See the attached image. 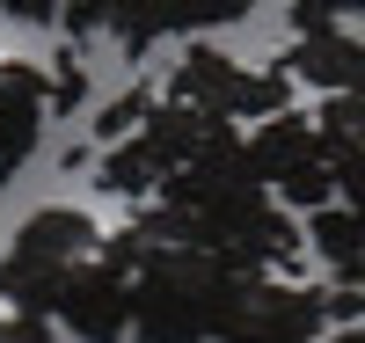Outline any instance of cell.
I'll use <instances>...</instances> for the list:
<instances>
[{
    "label": "cell",
    "mask_w": 365,
    "mask_h": 343,
    "mask_svg": "<svg viewBox=\"0 0 365 343\" xmlns=\"http://www.w3.org/2000/svg\"><path fill=\"white\" fill-rule=\"evenodd\" d=\"M292 73L285 66H241V58L212 51V44H190L168 66V103H190L220 124H270L292 110Z\"/></svg>",
    "instance_id": "obj_5"
},
{
    "label": "cell",
    "mask_w": 365,
    "mask_h": 343,
    "mask_svg": "<svg viewBox=\"0 0 365 343\" xmlns=\"http://www.w3.org/2000/svg\"><path fill=\"white\" fill-rule=\"evenodd\" d=\"M314 124H322V146H329V168H336L344 205H358L365 198V96H336Z\"/></svg>",
    "instance_id": "obj_12"
},
{
    "label": "cell",
    "mask_w": 365,
    "mask_h": 343,
    "mask_svg": "<svg viewBox=\"0 0 365 343\" xmlns=\"http://www.w3.org/2000/svg\"><path fill=\"white\" fill-rule=\"evenodd\" d=\"M51 322L66 329L73 343H125L132 336V270L117 263L110 248H96V256L66 277Z\"/></svg>",
    "instance_id": "obj_8"
},
{
    "label": "cell",
    "mask_w": 365,
    "mask_h": 343,
    "mask_svg": "<svg viewBox=\"0 0 365 343\" xmlns=\"http://www.w3.org/2000/svg\"><path fill=\"white\" fill-rule=\"evenodd\" d=\"M307 241L322 248V263L344 277V285H358L365 292V220L351 205H322V212H307Z\"/></svg>",
    "instance_id": "obj_13"
},
{
    "label": "cell",
    "mask_w": 365,
    "mask_h": 343,
    "mask_svg": "<svg viewBox=\"0 0 365 343\" xmlns=\"http://www.w3.org/2000/svg\"><path fill=\"white\" fill-rule=\"evenodd\" d=\"M358 220H365V212H358Z\"/></svg>",
    "instance_id": "obj_20"
},
{
    "label": "cell",
    "mask_w": 365,
    "mask_h": 343,
    "mask_svg": "<svg viewBox=\"0 0 365 343\" xmlns=\"http://www.w3.org/2000/svg\"><path fill=\"white\" fill-rule=\"evenodd\" d=\"M336 15H365V0H292V22L299 29H329Z\"/></svg>",
    "instance_id": "obj_16"
},
{
    "label": "cell",
    "mask_w": 365,
    "mask_h": 343,
    "mask_svg": "<svg viewBox=\"0 0 365 343\" xmlns=\"http://www.w3.org/2000/svg\"><path fill=\"white\" fill-rule=\"evenodd\" d=\"M103 248V227L88 220L81 205H44L15 227L8 256H0V307L8 314H29V322H51L58 314V292L66 277Z\"/></svg>",
    "instance_id": "obj_3"
},
{
    "label": "cell",
    "mask_w": 365,
    "mask_h": 343,
    "mask_svg": "<svg viewBox=\"0 0 365 343\" xmlns=\"http://www.w3.org/2000/svg\"><path fill=\"white\" fill-rule=\"evenodd\" d=\"M139 220L161 241L220 256L241 277H292L299 270V227H292V212L263 190V175L249 168V139L241 132H227L205 161H190Z\"/></svg>",
    "instance_id": "obj_1"
},
{
    "label": "cell",
    "mask_w": 365,
    "mask_h": 343,
    "mask_svg": "<svg viewBox=\"0 0 365 343\" xmlns=\"http://www.w3.org/2000/svg\"><path fill=\"white\" fill-rule=\"evenodd\" d=\"M227 132H234V124L205 117V110H190V103H154V117H146L132 139L103 146L96 183H103L110 198H161L168 183L190 168V161H205Z\"/></svg>",
    "instance_id": "obj_4"
},
{
    "label": "cell",
    "mask_w": 365,
    "mask_h": 343,
    "mask_svg": "<svg viewBox=\"0 0 365 343\" xmlns=\"http://www.w3.org/2000/svg\"><path fill=\"white\" fill-rule=\"evenodd\" d=\"M322 329H329V307L314 285H299V277H249L220 343H322Z\"/></svg>",
    "instance_id": "obj_7"
},
{
    "label": "cell",
    "mask_w": 365,
    "mask_h": 343,
    "mask_svg": "<svg viewBox=\"0 0 365 343\" xmlns=\"http://www.w3.org/2000/svg\"><path fill=\"white\" fill-rule=\"evenodd\" d=\"M81 88H88V66H81V51H66L51 73V110H81Z\"/></svg>",
    "instance_id": "obj_15"
},
{
    "label": "cell",
    "mask_w": 365,
    "mask_h": 343,
    "mask_svg": "<svg viewBox=\"0 0 365 343\" xmlns=\"http://www.w3.org/2000/svg\"><path fill=\"white\" fill-rule=\"evenodd\" d=\"M0 15H15V22H58L66 0H0Z\"/></svg>",
    "instance_id": "obj_18"
},
{
    "label": "cell",
    "mask_w": 365,
    "mask_h": 343,
    "mask_svg": "<svg viewBox=\"0 0 365 343\" xmlns=\"http://www.w3.org/2000/svg\"><path fill=\"white\" fill-rule=\"evenodd\" d=\"M285 73L299 88H314V96H365V37H351V29H299L292 51H285Z\"/></svg>",
    "instance_id": "obj_11"
},
{
    "label": "cell",
    "mask_w": 365,
    "mask_h": 343,
    "mask_svg": "<svg viewBox=\"0 0 365 343\" xmlns=\"http://www.w3.org/2000/svg\"><path fill=\"white\" fill-rule=\"evenodd\" d=\"M44 117H51V81L29 58H0V183H15L29 168Z\"/></svg>",
    "instance_id": "obj_10"
},
{
    "label": "cell",
    "mask_w": 365,
    "mask_h": 343,
    "mask_svg": "<svg viewBox=\"0 0 365 343\" xmlns=\"http://www.w3.org/2000/svg\"><path fill=\"white\" fill-rule=\"evenodd\" d=\"M103 248L132 270V343H220L234 322V300L249 277L227 270L205 248L161 241L146 220L103 234Z\"/></svg>",
    "instance_id": "obj_2"
},
{
    "label": "cell",
    "mask_w": 365,
    "mask_h": 343,
    "mask_svg": "<svg viewBox=\"0 0 365 343\" xmlns=\"http://www.w3.org/2000/svg\"><path fill=\"white\" fill-rule=\"evenodd\" d=\"M249 168L263 175V190L278 198L285 212H322L336 198V168H329V146H322V124L314 117H270L249 132Z\"/></svg>",
    "instance_id": "obj_6"
},
{
    "label": "cell",
    "mask_w": 365,
    "mask_h": 343,
    "mask_svg": "<svg viewBox=\"0 0 365 343\" xmlns=\"http://www.w3.org/2000/svg\"><path fill=\"white\" fill-rule=\"evenodd\" d=\"M146 117H154V88H125V96H117V103L96 117V139H103V146H117V139H132Z\"/></svg>",
    "instance_id": "obj_14"
},
{
    "label": "cell",
    "mask_w": 365,
    "mask_h": 343,
    "mask_svg": "<svg viewBox=\"0 0 365 343\" xmlns=\"http://www.w3.org/2000/svg\"><path fill=\"white\" fill-rule=\"evenodd\" d=\"M329 343H365V322H351V329H336Z\"/></svg>",
    "instance_id": "obj_19"
},
{
    "label": "cell",
    "mask_w": 365,
    "mask_h": 343,
    "mask_svg": "<svg viewBox=\"0 0 365 343\" xmlns=\"http://www.w3.org/2000/svg\"><path fill=\"white\" fill-rule=\"evenodd\" d=\"M51 336V322H29V314H8L0 307V343H44Z\"/></svg>",
    "instance_id": "obj_17"
},
{
    "label": "cell",
    "mask_w": 365,
    "mask_h": 343,
    "mask_svg": "<svg viewBox=\"0 0 365 343\" xmlns=\"http://www.w3.org/2000/svg\"><path fill=\"white\" fill-rule=\"evenodd\" d=\"M256 0H103V29L125 51H146L161 37H205L220 22H241Z\"/></svg>",
    "instance_id": "obj_9"
}]
</instances>
